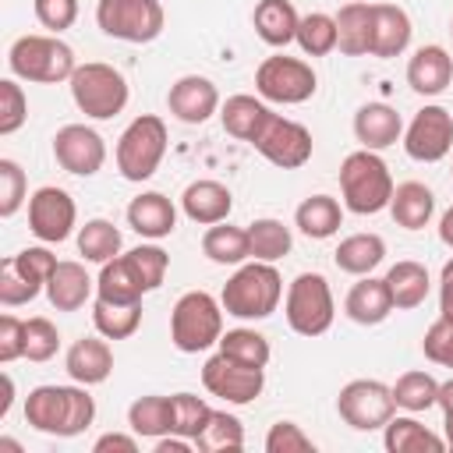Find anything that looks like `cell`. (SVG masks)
Masks as SVG:
<instances>
[{"label": "cell", "mask_w": 453, "mask_h": 453, "mask_svg": "<svg viewBox=\"0 0 453 453\" xmlns=\"http://www.w3.org/2000/svg\"><path fill=\"white\" fill-rule=\"evenodd\" d=\"M25 421L57 439H74L96 421V400L88 396V386H35L25 396Z\"/></svg>", "instance_id": "cell-1"}, {"label": "cell", "mask_w": 453, "mask_h": 453, "mask_svg": "<svg viewBox=\"0 0 453 453\" xmlns=\"http://www.w3.org/2000/svg\"><path fill=\"white\" fill-rule=\"evenodd\" d=\"M223 311L234 315V319H244V322H258V319H269L280 301H283V276L273 262H241L237 273L223 283Z\"/></svg>", "instance_id": "cell-2"}, {"label": "cell", "mask_w": 453, "mask_h": 453, "mask_svg": "<svg viewBox=\"0 0 453 453\" xmlns=\"http://www.w3.org/2000/svg\"><path fill=\"white\" fill-rule=\"evenodd\" d=\"M393 173L386 166V159L372 149H354L343 156L340 163V195H343V209L354 216H375L382 209H389L393 198Z\"/></svg>", "instance_id": "cell-3"}, {"label": "cell", "mask_w": 453, "mask_h": 453, "mask_svg": "<svg viewBox=\"0 0 453 453\" xmlns=\"http://www.w3.org/2000/svg\"><path fill=\"white\" fill-rule=\"evenodd\" d=\"M7 67L14 78L32 81V85H60V81H71V74L78 71V60H74V50L60 35L32 32L11 42Z\"/></svg>", "instance_id": "cell-4"}, {"label": "cell", "mask_w": 453, "mask_h": 453, "mask_svg": "<svg viewBox=\"0 0 453 453\" xmlns=\"http://www.w3.org/2000/svg\"><path fill=\"white\" fill-rule=\"evenodd\" d=\"M223 336V301L205 290H188L170 311V340L180 354H202Z\"/></svg>", "instance_id": "cell-5"}, {"label": "cell", "mask_w": 453, "mask_h": 453, "mask_svg": "<svg viewBox=\"0 0 453 453\" xmlns=\"http://www.w3.org/2000/svg\"><path fill=\"white\" fill-rule=\"evenodd\" d=\"M71 99L74 106L92 117V120H110L117 117L127 99H131V88H127V78L113 67V64H103V60H88V64H78V71L71 74Z\"/></svg>", "instance_id": "cell-6"}, {"label": "cell", "mask_w": 453, "mask_h": 453, "mask_svg": "<svg viewBox=\"0 0 453 453\" xmlns=\"http://www.w3.org/2000/svg\"><path fill=\"white\" fill-rule=\"evenodd\" d=\"M166 145H170V138H166V120L163 117H156V113L134 117L124 127V134L117 138V170H120V177L131 180V184L149 180L159 170V163L166 156Z\"/></svg>", "instance_id": "cell-7"}, {"label": "cell", "mask_w": 453, "mask_h": 453, "mask_svg": "<svg viewBox=\"0 0 453 453\" xmlns=\"http://www.w3.org/2000/svg\"><path fill=\"white\" fill-rule=\"evenodd\" d=\"M287 326L297 336H322L336 319V301L322 273H297L283 294Z\"/></svg>", "instance_id": "cell-8"}, {"label": "cell", "mask_w": 453, "mask_h": 453, "mask_svg": "<svg viewBox=\"0 0 453 453\" xmlns=\"http://www.w3.org/2000/svg\"><path fill=\"white\" fill-rule=\"evenodd\" d=\"M96 25L110 39L145 46V42L163 35L166 14H163L159 0H99L96 4Z\"/></svg>", "instance_id": "cell-9"}, {"label": "cell", "mask_w": 453, "mask_h": 453, "mask_svg": "<svg viewBox=\"0 0 453 453\" xmlns=\"http://www.w3.org/2000/svg\"><path fill=\"white\" fill-rule=\"evenodd\" d=\"M319 88V74L311 71L308 60L301 57H287V53H273L255 67V92L265 103H280V106H297L308 103Z\"/></svg>", "instance_id": "cell-10"}, {"label": "cell", "mask_w": 453, "mask_h": 453, "mask_svg": "<svg viewBox=\"0 0 453 453\" xmlns=\"http://www.w3.org/2000/svg\"><path fill=\"white\" fill-rule=\"evenodd\" d=\"M336 414L354 432H379L396 414L393 386H386L379 379H350L336 396Z\"/></svg>", "instance_id": "cell-11"}, {"label": "cell", "mask_w": 453, "mask_h": 453, "mask_svg": "<svg viewBox=\"0 0 453 453\" xmlns=\"http://www.w3.org/2000/svg\"><path fill=\"white\" fill-rule=\"evenodd\" d=\"M202 386L212 396H219L223 403L244 407V403H251V400L262 396V389H265V368L241 365V361H234V357H226V354L216 350L202 365Z\"/></svg>", "instance_id": "cell-12"}, {"label": "cell", "mask_w": 453, "mask_h": 453, "mask_svg": "<svg viewBox=\"0 0 453 453\" xmlns=\"http://www.w3.org/2000/svg\"><path fill=\"white\" fill-rule=\"evenodd\" d=\"M403 152L414 163H439L453 152V113L439 103L421 106L403 127Z\"/></svg>", "instance_id": "cell-13"}, {"label": "cell", "mask_w": 453, "mask_h": 453, "mask_svg": "<svg viewBox=\"0 0 453 453\" xmlns=\"http://www.w3.org/2000/svg\"><path fill=\"white\" fill-rule=\"evenodd\" d=\"M251 149H255L258 156H265V159H269L273 166H280V170H297V166H304V163L311 159L315 142H311V131H308L304 124L273 113V117L265 120V127L258 131V138L251 142Z\"/></svg>", "instance_id": "cell-14"}, {"label": "cell", "mask_w": 453, "mask_h": 453, "mask_svg": "<svg viewBox=\"0 0 453 453\" xmlns=\"http://www.w3.org/2000/svg\"><path fill=\"white\" fill-rule=\"evenodd\" d=\"M78 226V205L74 198L57 188V184H42L28 195V230L42 241V244H60L74 234Z\"/></svg>", "instance_id": "cell-15"}, {"label": "cell", "mask_w": 453, "mask_h": 453, "mask_svg": "<svg viewBox=\"0 0 453 453\" xmlns=\"http://www.w3.org/2000/svg\"><path fill=\"white\" fill-rule=\"evenodd\" d=\"M53 159L74 177H96L106 163V142L88 124H64L53 134Z\"/></svg>", "instance_id": "cell-16"}, {"label": "cell", "mask_w": 453, "mask_h": 453, "mask_svg": "<svg viewBox=\"0 0 453 453\" xmlns=\"http://www.w3.org/2000/svg\"><path fill=\"white\" fill-rule=\"evenodd\" d=\"M219 88L205 74H184L166 92V110L180 124H205L212 113H219Z\"/></svg>", "instance_id": "cell-17"}, {"label": "cell", "mask_w": 453, "mask_h": 453, "mask_svg": "<svg viewBox=\"0 0 453 453\" xmlns=\"http://www.w3.org/2000/svg\"><path fill=\"white\" fill-rule=\"evenodd\" d=\"M407 85L411 92L432 99V96H442L449 85H453V57L446 46L439 42H428V46H418L407 60Z\"/></svg>", "instance_id": "cell-18"}, {"label": "cell", "mask_w": 453, "mask_h": 453, "mask_svg": "<svg viewBox=\"0 0 453 453\" xmlns=\"http://www.w3.org/2000/svg\"><path fill=\"white\" fill-rule=\"evenodd\" d=\"M234 209V195L226 184L212 180V177H198L191 180L184 191H180V212L198 223V226H212V223H223Z\"/></svg>", "instance_id": "cell-19"}, {"label": "cell", "mask_w": 453, "mask_h": 453, "mask_svg": "<svg viewBox=\"0 0 453 453\" xmlns=\"http://www.w3.org/2000/svg\"><path fill=\"white\" fill-rule=\"evenodd\" d=\"M64 368L71 375V382H81V386H99L110 379L113 372V347L106 343V336H81L67 347L64 354Z\"/></svg>", "instance_id": "cell-20"}, {"label": "cell", "mask_w": 453, "mask_h": 453, "mask_svg": "<svg viewBox=\"0 0 453 453\" xmlns=\"http://www.w3.org/2000/svg\"><path fill=\"white\" fill-rule=\"evenodd\" d=\"M414 25L400 4H372V57L393 60L411 46Z\"/></svg>", "instance_id": "cell-21"}, {"label": "cell", "mask_w": 453, "mask_h": 453, "mask_svg": "<svg viewBox=\"0 0 453 453\" xmlns=\"http://www.w3.org/2000/svg\"><path fill=\"white\" fill-rule=\"evenodd\" d=\"M127 226L145 241H163L177 230V205L163 191H142L127 205Z\"/></svg>", "instance_id": "cell-22"}, {"label": "cell", "mask_w": 453, "mask_h": 453, "mask_svg": "<svg viewBox=\"0 0 453 453\" xmlns=\"http://www.w3.org/2000/svg\"><path fill=\"white\" fill-rule=\"evenodd\" d=\"M354 138L361 149L382 152L403 138V120L389 103H365L354 113Z\"/></svg>", "instance_id": "cell-23"}, {"label": "cell", "mask_w": 453, "mask_h": 453, "mask_svg": "<svg viewBox=\"0 0 453 453\" xmlns=\"http://www.w3.org/2000/svg\"><path fill=\"white\" fill-rule=\"evenodd\" d=\"M343 311L350 322L357 326H379L393 315V297H389V287H386V276H357V283L347 290V301H343Z\"/></svg>", "instance_id": "cell-24"}, {"label": "cell", "mask_w": 453, "mask_h": 453, "mask_svg": "<svg viewBox=\"0 0 453 453\" xmlns=\"http://www.w3.org/2000/svg\"><path fill=\"white\" fill-rule=\"evenodd\" d=\"M269 117H273L269 103H265L262 96H248V92H237V96H230V99L219 106V124H223V131H226L230 138H237V142H248V145L258 138V131L265 127Z\"/></svg>", "instance_id": "cell-25"}, {"label": "cell", "mask_w": 453, "mask_h": 453, "mask_svg": "<svg viewBox=\"0 0 453 453\" xmlns=\"http://www.w3.org/2000/svg\"><path fill=\"white\" fill-rule=\"evenodd\" d=\"M389 216L396 226L403 230H425L435 216V195L428 184L421 180H403L393 188V198H389Z\"/></svg>", "instance_id": "cell-26"}, {"label": "cell", "mask_w": 453, "mask_h": 453, "mask_svg": "<svg viewBox=\"0 0 453 453\" xmlns=\"http://www.w3.org/2000/svg\"><path fill=\"white\" fill-rule=\"evenodd\" d=\"M145 294L149 290L138 280V273L127 262V255H117V258H110V262L99 265V276H96V297L99 301H110V304H142Z\"/></svg>", "instance_id": "cell-27"}, {"label": "cell", "mask_w": 453, "mask_h": 453, "mask_svg": "<svg viewBox=\"0 0 453 453\" xmlns=\"http://www.w3.org/2000/svg\"><path fill=\"white\" fill-rule=\"evenodd\" d=\"M96 280L85 273L81 262H57L53 276L46 280V297L57 311H78L92 297Z\"/></svg>", "instance_id": "cell-28"}, {"label": "cell", "mask_w": 453, "mask_h": 453, "mask_svg": "<svg viewBox=\"0 0 453 453\" xmlns=\"http://www.w3.org/2000/svg\"><path fill=\"white\" fill-rule=\"evenodd\" d=\"M382 446L389 453H442L446 439L421 425L414 414H393L382 428Z\"/></svg>", "instance_id": "cell-29"}, {"label": "cell", "mask_w": 453, "mask_h": 453, "mask_svg": "<svg viewBox=\"0 0 453 453\" xmlns=\"http://www.w3.org/2000/svg\"><path fill=\"white\" fill-rule=\"evenodd\" d=\"M251 25H255V35L280 50L287 42L297 39V25H301V14L294 11L290 0H258L255 11H251Z\"/></svg>", "instance_id": "cell-30"}, {"label": "cell", "mask_w": 453, "mask_h": 453, "mask_svg": "<svg viewBox=\"0 0 453 453\" xmlns=\"http://www.w3.org/2000/svg\"><path fill=\"white\" fill-rule=\"evenodd\" d=\"M336 50L343 57H372V4L350 0L336 11Z\"/></svg>", "instance_id": "cell-31"}, {"label": "cell", "mask_w": 453, "mask_h": 453, "mask_svg": "<svg viewBox=\"0 0 453 453\" xmlns=\"http://www.w3.org/2000/svg\"><path fill=\"white\" fill-rule=\"evenodd\" d=\"M294 226L311 241H329L343 226V205L333 195H308L294 209Z\"/></svg>", "instance_id": "cell-32"}, {"label": "cell", "mask_w": 453, "mask_h": 453, "mask_svg": "<svg viewBox=\"0 0 453 453\" xmlns=\"http://www.w3.org/2000/svg\"><path fill=\"white\" fill-rule=\"evenodd\" d=\"M382 258H386V241L379 234H350L333 251L336 269L347 276H368L382 265Z\"/></svg>", "instance_id": "cell-33"}, {"label": "cell", "mask_w": 453, "mask_h": 453, "mask_svg": "<svg viewBox=\"0 0 453 453\" xmlns=\"http://www.w3.org/2000/svg\"><path fill=\"white\" fill-rule=\"evenodd\" d=\"M386 287H389L393 308L411 311V308L425 304L432 280H428V269H425L421 262H414V258H400L396 265H389V273H386Z\"/></svg>", "instance_id": "cell-34"}, {"label": "cell", "mask_w": 453, "mask_h": 453, "mask_svg": "<svg viewBox=\"0 0 453 453\" xmlns=\"http://www.w3.org/2000/svg\"><path fill=\"white\" fill-rule=\"evenodd\" d=\"M127 428L138 439H152V442L159 435H170L173 432V396H159V393L138 396L127 407Z\"/></svg>", "instance_id": "cell-35"}, {"label": "cell", "mask_w": 453, "mask_h": 453, "mask_svg": "<svg viewBox=\"0 0 453 453\" xmlns=\"http://www.w3.org/2000/svg\"><path fill=\"white\" fill-rule=\"evenodd\" d=\"M202 251L209 262L216 265H241L251 258V244H248V226H230L226 219L223 223H212L202 237Z\"/></svg>", "instance_id": "cell-36"}, {"label": "cell", "mask_w": 453, "mask_h": 453, "mask_svg": "<svg viewBox=\"0 0 453 453\" xmlns=\"http://www.w3.org/2000/svg\"><path fill=\"white\" fill-rule=\"evenodd\" d=\"M248 244H251V258L258 262H280L283 255H290L294 248V234L283 219L262 216L255 223H248Z\"/></svg>", "instance_id": "cell-37"}, {"label": "cell", "mask_w": 453, "mask_h": 453, "mask_svg": "<svg viewBox=\"0 0 453 453\" xmlns=\"http://www.w3.org/2000/svg\"><path fill=\"white\" fill-rule=\"evenodd\" d=\"M120 244H124L120 230H117L110 219H103V216L85 219V223L78 226V255H81L85 262L103 265V262H110V258L120 255Z\"/></svg>", "instance_id": "cell-38"}, {"label": "cell", "mask_w": 453, "mask_h": 453, "mask_svg": "<svg viewBox=\"0 0 453 453\" xmlns=\"http://www.w3.org/2000/svg\"><path fill=\"white\" fill-rule=\"evenodd\" d=\"M219 354L241 361V365H251V368H265L269 357H273V347L269 340L258 333V329H248V326H237V329H226L216 343Z\"/></svg>", "instance_id": "cell-39"}, {"label": "cell", "mask_w": 453, "mask_h": 453, "mask_svg": "<svg viewBox=\"0 0 453 453\" xmlns=\"http://www.w3.org/2000/svg\"><path fill=\"white\" fill-rule=\"evenodd\" d=\"M393 400H396V407L400 411H407V414H425V411H432L435 407V400H439V379L435 375H428V372H403L396 382H393Z\"/></svg>", "instance_id": "cell-40"}, {"label": "cell", "mask_w": 453, "mask_h": 453, "mask_svg": "<svg viewBox=\"0 0 453 453\" xmlns=\"http://www.w3.org/2000/svg\"><path fill=\"white\" fill-rule=\"evenodd\" d=\"M195 449H202V453H237V449H244V425H241V418L230 414V411H216L212 407L205 432L195 439Z\"/></svg>", "instance_id": "cell-41"}, {"label": "cell", "mask_w": 453, "mask_h": 453, "mask_svg": "<svg viewBox=\"0 0 453 453\" xmlns=\"http://www.w3.org/2000/svg\"><path fill=\"white\" fill-rule=\"evenodd\" d=\"M92 326L106 340H127L142 326V304H110V301H92Z\"/></svg>", "instance_id": "cell-42"}, {"label": "cell", "mask_w": 453, "mask_h": 453, "mask_svg": "<svg viewBox=\"0 0 453 453\" xmlns=\"http://www.w3.org/2000/svg\"><path fill=\"white\" fill-rule=\"evenodd\" d=\"M294 42L301 46L304 57H329L336 50V14H326V11L304 14Z\"/></svg>", "instance_id": "cell-43"}, {"label": "cell", "mask_w": 453, "mask_h": 453, "mask_svg": "<svg viewBox=\"0 0 453 453\" xmlns=\"http://www.w3.org/2000/svg\"><path fill=\"white\" fill-rule=\"evenodd\" d=\"M124 255H127V262L134 265V273H138V280L145 283V290H149V294L163 287L166 269H170V255H166L156 241L138 244V248H131V251H124Z\"/></svg>", "instance_id": "cell-44"}, {"label": "cell", "mask_w": 453, "mask_h": 453, "mask_svg": "<svg viewBox=\"0 0 453 453\" xmlns=\"http://www.w3.org/2000/svg\"><path fill=\"white\" fill-rule=\"evenodd\" d=\"M209 414H212V407L202 396H195V393H173V432L177 435H184V439L195 442L205 432Z\"/></svg>", "instance_id": "cell-45"}, {"label": "cell", "mask_w": 453, "mask_h": 453, "mask_svg": "<svg viewBox=\"0 0 453 453\" xmlns=\"http://www.w3.org/2000/svg\"><path fill=\"white\" fill-rule=\"evenodd\" d=\"M25 202H28V177L18 159L4 156L0 159V216L11 219Z\"/></svg>", "instance_id": "cell-46"}, {"label": "cell", "mask_w": 453, "mask_h": 453, "mask_svg": "<svg viewBox=\"0 0 453 453\" xmlns=\"http://www.w3.org/2000/svg\"><path fill=\"white\" fill-rule=\"evenodd\" d=\"M60 350V333L46 315H32L25 322V357L28 361H50Z\"/></svg>", "instance_id": "cell-47"}, {"label": "cell", "mask_w": 453, "mask_h": 453, "mask_svg": "<svg viewBox=\"0 0 453 453\" xmlns=\"http://www.w3.org/2000/svg\"><path fill=\"white\" fill-rule=\"evenodd\" d=\"M28 120V99L21 92V85L14 78L0 81V134H14L21 124Z\"/></svg>", "instance_id": "cell-48"}, {"label": "cell", "mask_w": 453, "mask_h": 453, "mask_svg": "<svg viewBox=\"0 0 453 453\" xmlns=\"http://www.w3.org/2000/svg\"><path fill=\"white\" fill-rule=\"evenodd\" d=\"M265 453H315L311 435H304V428L297 421H276L265 432Z\"/></svg>", "instance_id": "cell-49"}, {"label": "cell", "mask_w": 453, "mask_h": 453, "mask_svg": "<svg viewBox=\"0 0 453 453\" xmlns=\"http://www.w3.org/2000/svg\"><path fill=\"white\" fill-rule=\"evenodd\" d=\"M39 294H42V290H39L35 283H28V280L18 273V265H14L11 258L0 262V304H4V308L28 304V301H35Z\"/></svg>", "instance_id": "cell-50"}, {"label": "cell", "mask_w": 453, "mask_h": 453, "mask_svg": "<svg viewBox=\"0 0 453 453\" xmlns=\"http://www.w3.org/2000/svg\"><path fill=\"white\" fill-rule=\"evenodd\" d=\"M421 350L432 365H442V368H453V319H435L428 329H425V340H421Z\"/></svg>", "instance_id": "cell-51"}, {"label": "cell", "mask_w": 453, "mask_h": 453, "mask_svg": "<svg viewBox=\"0 0 453 453\" xmlns=\"http://www.w3.org/2000/svg\"><path fill=\"white\" fill-rule=\"evenodd\" d=\"M32 11L35 21L53 35L67 32L78 21V0H32Z\"/></svg>", "instance_id": "cell-52"}, {"label": "cell", "mask_w": 453, "mask_h": 453, "mask_svg": "<svg viewBox=\"0 0 453 453\" xmlns=\"http://www.w3.org/2000/svg\"><path fill=\"white\" fill-rule=\"evenodd\" d=\"M18 357H25V319L7 311L0 315V361L11 365Z\"/></svg>", "instance_id": "cell-53"}, {"label": "cell", "mask_w": 453, "mask_h": 453, "mask_svg": "<svg viewBox=\"0 0 453 453\" xmlns=\"http://www.w3.org/2000/svg\"><path fill=\"white\" fill-rule=\"evenodd\" d=\"M138 453V435L134 432H106L92 442V453Z\"/></svg>", "instance_id": "cell-54"}, {"label": "cell", "mask_w": 453, "mask_h": 453, "mask_svg": "<svg viewBox=\"0 0 453 453\" xmlns=\"http://www.w3.org/2000/svg\"><path fill=\"white\" fill-rule=\"evenodd\" d=\"M439 315L453 319V258H446L439 269Z\"/></svg>", "instance_id": "cell-55"}, {"label": "cell", "mask_w": 453, "mask_h": 453, "mask_svg": "<svg viewBox=\"0 0 453 453\" xmlns=\"http://www.w3.org/2000/svg\"><path fill=\"white\" fill-rule=\"evenodd\" d=\"M191 449H195V442L184 439V435H177V432L156 439V453H191Z\"/></svg>", "instance_id": "cell-56"}, {"label": "cell", "mask_w": 453, "mask_h": 453, "mask_svg": "<svg viewBox=\"0 0 453 453\" xmlns=\"http://www.w3.org/2000/svg\"><path fill=\"white\" fill-rule=\"evenodd\" d=\"M435 407H439L442 414H453V379L439 382V400H435Z\"/></svg>", "instance_id": "cell-57"}, {"label": "cell", "mask_w": 453, "mask_h": 453, "mask_svg": "<svg viewBox=\"0 0 453 453\" xmlns=\"http://www.w3.org/2000/svg\"><path fill=\"white\" fill-rule=\"evenodd\" d=\"M439 241L446 244V248H453V205L442 212V219H439Z\"/></svg>", "instance_id": "cell-58"}, {"label": "cell", "mask_w": 453, "mask_h": 453, "mask_svg": "<svg viewBox=\"0 0 453 453\" xmlns=\"http://www.w3.org/2000/svg\"><path fill=\"white\" fill-rule=\"evenodd\" d=\"M11 400H14V379H11V375H4V400H0V418H7V411H11Z\"/></svg>", "instance_id": "cell-59"}, {"label": "cell", "mask_w": 453, "mask_h": 453, "mask_svg": "<svg viewBox=\"0 0 453 453\" xmlns=\"http://www.w3.org/2000/svg\"><path fill=\"white\" fill-rule=\"evenodd\" d=\"M442 439H446V449H453V414H442Z\"/></svg>", "instance_id": "cell-60"}, {"label": "cell", "mask_w": 453, "mask_h": 453, "mask_svg": "<svg viewBox=\"0 0 453 453\" xmlns=\"http://www.w3.org/2000/svg\"><path fill=\"white\" fill-rule=\"evenodd\" d=\"M449 35H453V18H449Z\"/></svg>", "instance_id": "cell-61"}, {"label": "cell", "mask_w": 453, "mask_h": 453, "mask_svg": "<svg viewBox=\"0 0 453 453\" xmlns=\"http://www.w3.org/2000/svg\"><path fill=\"white\" fill-rule=\"evenodd\" d=\"M449 177H453V166H449Z\"/></svg>", "instance_id": "cell-62"}]
</instances>
